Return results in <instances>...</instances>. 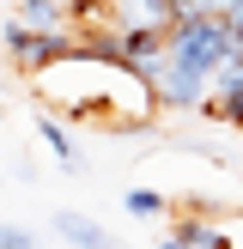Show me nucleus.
<instances>
[{
    "instance_id": "nucleus-1",
    "label": "nucleus",
    "mask_w": 243,
    "mask_h": 249,
    "mask_svg": "<svg viewBox=\"0 0 243 249\" xmlns=\"http://www.w3.org/2000/svg\"><path fill=\"white\" fill-rule=\"evenodd\" d=\"M0 43H6V61L18 67V79H31V73L55 67V61L79 55V36L73 31H31L24 18H6L0 24Z\"/></svg>"
},
{
    "instance_id": "nucleus-2",
    "label": "nucleus",
    "mask_w": 243,
    "mask_h": 249,
    "mask_svg": "<svg viewBox=\"0 0 243 249\" xmlns=\"http://www.w3.org/2000/svg\"><path fill=\"white\" fill-rule=\"evenodd\" d=\"M109 18L122 31H170L176 24V0H109Z\"/></svg>"
},
{
    "instance_id": "nucleus-3",
    "label": "nucleus",
    "mask_w": 243,
    "mask_h": 249,
    "mask_svg": "<svg viewBox=\"0 0 243 249\" xmlns=\"http://www.w3.org/2000/svg\"><path fill=\"white\" fill-rule=\"evenodd\" d=\"M49 225H55V237H67L73 249H116V237H109L97 219H85V213H67V207H55V213H49Z\"/></svg>"
},
{
    "instance_id": "nucleus-4",
    "label": "nucleus",
    "mask_w": 243,
    "mask_h": 249,
    "mask_svg": "<svg viewBox=\"0 0 243 249\" xmlns=\"http://www.w3.org/2000/svg\"><path fill=\"white\" fill-rule=\"evenodd\" d=\"M31 128H36V140H43L49 152L61 158V170H67V177H79V170H85V152H79V140H73V134L61 128V116H36Z\"/></svg>"
},
{
    "instance_id": "nucleus-5",
    "label": "nucleus",
    "mask_w": 243,
    "mask_h": 249,
    "mask_svg": "<svg viewBox=\"0 0 243 249\" xmlns=\"http://www.w3.org/2000/svg\"><path fill=\"white\" fill-rule=\"evenodd\" d=\"M158 249H231V237L219 225H207V219H182V225H170Z\"/></svg>"
},
{
    "instance_id": "nucleus-6",
    "label": "nucleus",
    "mask_w": 243,
    "mask_h": 249,
    "mask_svg": "<svg viewBox=\"0 0 243 249\" xmlns=\"http://www.w3.org/2000/svg\"><path fill=\"white\" fill-rule=\"evenodd\" d=\"M170 31H122V61H134V67H152L158 55H164Z\"/></svg>"
},
{
    "instance_id": "nucleus-7",
    "label": "nucleus",
    "mask_w": 243,
    "mask_h": 249,
    "mask_svg": "<svg viewBox=\"0 0 243 249\" xmlns=\"http://www.w3.org/2000/svg\"><path fill=\"white\" fill-rule=\"evenodd\" d=\"M201 116H207V122H231V128H243V91H207Z\"/></svg>"
},
{
    "instance_id": "nucleus-8",
    "label": "nucleus",
    "mask_w": 243,
    "mask_h": 249,
    "mask_svg": "<svg viewBox=\"0 0 243 249\" xmlns=\"http://www.w3.org/2000/svg\"><path fill=\"white\" fill-rule=\"evenodd\" d=\"M164 195H158V189H128V195H122V213H134V219H164Z\"/></svg>"
},
{
    "instance_id": "nucleus-9",
    "label": "nucleus",
    "mask_w": 243,
    "mask_h": 249,
    "mask_svg": "<svg viewBox=\"0 0 243 249\" xmlns=\"http://www.w3.org/2000/svg\"><path fill=\"white\" fill-rule=\"evenodd\" d=\"M0 249H43V237L24 225H0Z\"/></svg>"
},
{
    "instance_id": "nucleus-10",
    "label": "nucleus",
    "mask_w": 243,
    "mask_h": 249,
    "mask_svg": "<svg viewBox=\"0 0 243 249\" xmlns=\"http://www.w3.org/2000/svg\"><path fill=\"white\" fill-rule=\"evenodd\" d=\"M231 0H176V18H201V12H225Z\"/></svg>"
},
{
    "instance_id": "nucleus-11",
    "label": "nucleus",
    "mask_w": 243,
    "mask_h": 249,
    "mask_svg": "<svg viewBox=\"0 0 243 249\" xmlns=\"http://www.w3.org/2000/svg\"><path fill=\"white\" fill-rule=\"evenodd\" d=\"M0 122H6V109H0Z\"/></svg>"
},
{
    "instance_id": "nucleus-12",
    "label": "nucleus",
    "mask_w": 243,
    "mask_h": 249,
    "mask_svg": "<svg viewBox=\"0 0 243 249\" xmlns=\"http://www.w3.org/2000/svg\"><path fill=\"white\" fill-rule=\"evenodd\" d=\"M0 182H6V177H0Z\"/></svg>"
}]
</instances>
